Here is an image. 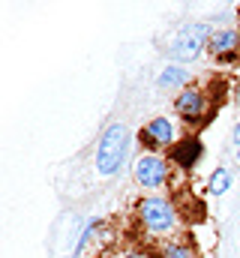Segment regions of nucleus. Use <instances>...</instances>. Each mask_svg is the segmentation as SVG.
<instances>
[{"mask_svg":"<svg viewBox=\"0 0 240 258\" xmlns=\"http://www.w3.org/2000/svg\"><path fill=\"white\" fill-rule=\"evenodd\" d=\"M231 183H234L231 171H228V168H216V171L210 174V180H207V192L210 195H225L231 189Z\"/></svg>","mask_w":240,"mask_h":258,"instance_id":"9b49d317","label":"nucleus"},{"mask_svg":"<svg viewBox=\"0 0 240 258\" xmlns=\"http://www.w3.org/2000/svg\"><path fill=\"white\" fill-rule=\"evenodd\" d=\"M159 258H198L195 246L186 243V240H168L162 249H159Z\"/></svg>","mask_w":240,"mask_h":258,"instance_id":"f8f14e48","label":"nucleus"},{"mask_svg":"<svg viewBox=\"0 0 240 258\" xmlns=\"http://www.w3.org/2000/svg\"><path fill=\"white\" fill-rule=\"evenodd\" d=\"M174 111L186 120V126H204L210 120V114H213L210 99L198 84H189L186 90H180L177 99H174Z\"/></svg>","mask_w":240,"mask_h":258,"instance_id":"20e7f679","label":"nucleus"},{"mask_svg":"<svg viewBox=\"0 0 240 258\" xmlns=\"http://www.w3.org/2000/svg\"><path fill=\"white\" fill-rule=\"evenodd\" d=\"M237 159H240V144H237Z\"/></svg>","mask_w":240,"mask_h":258,"instance_id":"dca6fc26","label":"nucleus"},{"mask_svg":"<svg viewBox=\"0 0 240 258\" xmlns=\"http://www.w3.org/2000/svg\"><path fill=\"white\" fill-rule=\"evenodd\" d=\"M138 138H141V144L147 147V153H159L162 147L168 150V147H174L177 144V129H174V120L171 117H153V120H147L141 132H138Z\"/></svg>","mask_w":240,"mask_h":258,"instance_id":"423d86ee","label":"nucleus"},{"mask_svg":"<svg viewBox=\"0 0 240 258\" xmlns=\"http://www.w3.org/2000/svg\"><path fill=\"white\" fill-rule=\"evenodd\" d=\"M99 225H102L99 219H90V222H87V228H84V234H81V240L75 243V252H84V249H87V243H90V237H93V234L99 231Z\"/></svg>","mask_w":240,"mask_h":258,"instance_id":"ddd939ff","label":"nucleus"},{"mask_svg":"<svg viewBox=\"0 0 240 258\" xmlns=\"http://www.w3.org/2000/svg\"><path fill=\"white\" fill-rule=\"evenodd\" d=\"M189 81H192L189 69H186V66H180V63H171V66H165V69L159 72L156 87H159V90H186V87H189Z\"/></svg>","mask_w":240,"mask_h":258,"instance_id":"1a4fd4ad","label":"nucleus"},{"mask_svg":"<svg viewBox=\"0 0 240 258\" xmlns=\"http://www.w3.org/2000/svg\"><path fill=\"white\" fill-rule=\"evenodd\" d=\"M171 177V168H168V159L162 153H141L138 162H135V180L144 186V189H162Z\"/></svg>","mask_w":240,"mask_h":258,"instance_id":"39448f33","label":"nucleus"},{"mask_svg":"<svg viewBox=\"0 0 240 258\" xmlns=\"http://www.w3.org/2000/svg\"><path fill=\"white\" fill-rule=\"evenodd\" d=\"M177 204L171 198H162V195H147L138 201V222L147 234H156V237H168L177 231Z\"/></svg>","mask_w":240,"mask_h":258,"instance_id":"f257e3e1","label":"nucleus"},{"mask_svg":"<svg viewBox=\"0 0 240 258\" xmlns=\"http://www.w3.org/2000/svg\"><path fill=\"white\" fill-rule=\"evenodd\" d=\"M210 54L216 57V63H222V66L240 63V30H234V27L213 30V36H210Z\"/></svg>","mask_w":240,"mask_h":258,"instance_id":"0eeeda50","label":"nucleus"},{"mask_svg":"<svg viewBox=\"0 0 240 258\" xmlns=\"http://www.w3.org/2000/svg\"><path fill=\"white\" fill-rule=\"evenodd\" d=\"M123 258H156L153 252H147V249H132V252H126Z\"/></svg>","mask_w":240,"mask_h":258,"instance_id":"4468645a","label":"nucleus"},{"mask_svg":"<svg viewBox=\"0 0 240 258\" xmlns=\"http://www.w3.org/2000/svg\"><path fill=\"white\" fill-rule=\"evenodd\" d=\"M234 15H237V21H240V6H237V12H234Z\"/></svg>","mask_w":240,"mask_h":258,"instance_id":"2eb2a0df","label":"nucleus"},{"mask_svg":"<svg viewBox=\"0 0 240 258\" xmlns=\"http://www.w3.org/2000/svg\"><path fill=\"white\" fill-rule=\"evenodd\" d=\"M174 204H177V213L186 219V222H201V219L207 216L204 201L195 198V195H189V192H183L180 198H174Z\"/></svg>","mask_w":240,"mask_h":258,"instance_id":"9d476101","label":"nucleus"},{"mask_svg":"<svg viewBox=\"0 0 240 258\" xmlns=\"http://www.w3.org/2000/svg\"><path fill=\"white\" fill-rule=\"evenodd\" d=\"M129 150V129L123 123H108L102 138H99V147H96V171L102 177H111L117 174L120 165H123V156Z\"/></svg>","mask_w":240,"mask_h":258,"instance_id":"f03ea898","label":"nucleus"},{"mask_svg":"<svg viewBox=\"0 0 240 258\" xmlns=\"http://www.w3.org/2000/svg\"><path fill=\"white\" fill-rule=\"evenodd\" d=\"M204 156V141L198 135H183L174 147H168V162H174L183 171H192Z\"/></svg>","mask_w":240,"mask_h":258,"instance_id":"6e6552de","label":"nucleus"},{"mask_svg":"<svg viewBox=\"0 0 240 258\" xmlns=\"http://www.w3.org/2000/svg\"><path fill=\"white\" fill-rule=\"evenodd\" d=\"M210 36H213V30H210V24H204V21H192V24H186V27H180L177 36L171 39V45H168V54L183 63H192L201 51H204V45H210Z\"/></svg>","mask_w":240,"mask_h":258,"instance_id":"7ed1b4c3","label":"nucleus"},{"mask_svg":"<svg viewBox=\"0 0 240 258\" xmlns=\"http://www.w3.org/2000/svg\"><path fill=\"white\" fill-rule=\"evenodd\" d=\"M237 102H240V87H237Z\"/></svg>","mask_w":240,"mask_h":258,"instance_id":"f3484780","label":"nucleus"}]
</instances>
